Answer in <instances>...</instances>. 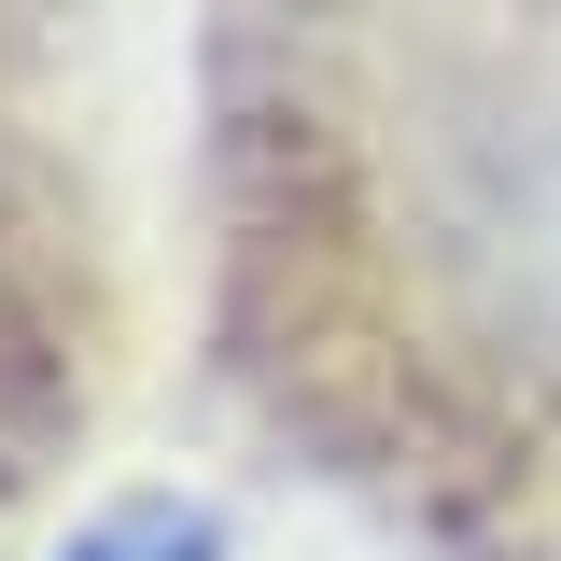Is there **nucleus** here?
I'll return each mask as SVG.
<instances>
[{"mask_svg": "<svg viewBox=\"0 0 561 561\" xmlns=\"http://www.w3.org/2000/svg\"><path fill=\"white\" fill-rule=\"evenodd\" d=\"M154 534H169V519L140 505V519H113V534H99V548H84V561H140V548H154Z\"/></svg>", "mask_w": 561, "mask_h": 561, "instance_id": "obj_1", "label": "nucleus"}]
</instances>
